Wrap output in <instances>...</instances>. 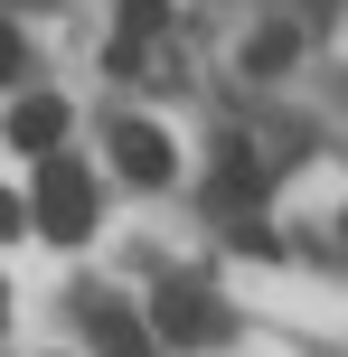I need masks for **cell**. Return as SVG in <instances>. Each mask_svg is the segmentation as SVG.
<instances>
[{"instance_id":"cell-6","label":"cell","mask_w":348,"mask_h":357,"mask_svg":"<svg viewBox=\"0 0 348 357\" xmlns=\"http://www.w3.org/2000/svg\"><path fill=\"white\" fill-rule=\"evenodd\" d=\"M10 142L19 151H56L66 142V104H56V94H29V104L10 113Z\"/></svg>"},{"instance_id":"cell-7","label":"cell","mask_w":348,"mask_h":357,"mask_svg":"<svg viewBox=\"0 0 348 357\" xmlns=\"http://www.w3.org/2000/svg\"><path fill=\"white\" fill-rule=\"evenodd\" d=\"M292 47H301L292 29H255V47H245V66H255V75H273V66H292Z\"/></svg>"},{"instance_id":"cell-11","label":"cell","mask_w":348,"mask_h":357,"mask_svg":"<svg viewBox=\"0 0 348 357\" xmlns=\"http://www.w3.org/2000/svg\"><path fill=\"white\" fill-rule=\"evenodd\" d=\"M0 301H10V291H0Z\"/></svg>"},{"instance_id":"cell-1","label":"cell","mask_w":348,"mask_h":357,"mask_svg":"<svg viewBox=\"0 0 348 357\" xmlns=\"http://www.w3.org/2000/svg\"><path fill=\"white\" fill-rule=\"evenodd\" d=\"M38 235H56V245L94 235V178L75 169L66 151H47V160H38Z\"/></svg>"},{"instance_id":"cell-9","label":"cell","mask_w":348,"mask_h":357,"mask_svg":"<svg viewBox=\"0 0 348 357\" xmlns=\"http://www.w3.org/2000/svg\"><path fill=\"white\" fill-rule=\"evenodd\" d=\"M0 235H19V207H10V188H0Z\"/></svg>"},{"instance_id":"cell-5","label":"cell","mask_w":348,"mask_h":357,"mask_svg":"<svg viewBox=\"0 0 348 357\" xmlns=\"http://www.w3.org/2000/svg\"><path fill=\"white\" fill-rule=\"evenodd\" d=\"M169 0H123V38H113V75H142V47L160 38Z\"/></svg>"},{"instance_id":"cell-4","label":"cell","mask_w":348,"mask_h":357,"mask_svg":"<svg viewBox=\"0 0 348 357\" xmlns=\"http://www.w3.org/2000/svg\"><path fill=\"white\" fill-rule=\"evenodd\" d=\"M113 169H123L132 188H160V178H169V142L151 123H123V132H113Z\"/></svg>"},{"instance_id":"cell-3","label":"cell","mask_w":348,"mask_h":357,"mask_svg":"<svg viewBox=\"0 0 348 357\" xmlns=\"http://www.w3.org/2000/svg\"><path fill=\"white\" fill-rule=\"evenodd\" d=\"M85 329H94V357H160V339H151L123 301H85Z\"/></svg>"},{"instance_id":"cell-8","label":"cell","mask_w":348,"mask_h":357,"mask_svg":"<svg viewBox=\"0 0 348 357\" xmlns=\"http://www.w3.org/2000/svg\"><path fill=\"white\" fill-rule=\"evenodd\" d=\"M10 75H19V29L0 19V85H10Z\"/></svg>"},{"instance_id":"cell-10","label":"cell","mask_w":348,"mask_h":357,"mask_svg":"<svg viewBox=\"0 0 348 357\" xmlns=\"http://www.w3.org/2000/svg\"><path fill=\"white\" fill-rule=\"evenodd\" d=\"M339 254H348V216H339Z\"/></svg>"},{"instance_id":"cell-2","label":"cell","mask_w":348,"mask_h":357,"mask_svg":"<svg viewBox=\"0 0 348 357\" xmlns=\"http://www.w3.org/2000/svg\"><path fill=\"white\" fill-rule=\"evenodd\" d=\"M151 329H160V348H217L226 339V310H217V291L169 282L160 301H151Z\"/></svg>"}]
</instances>
